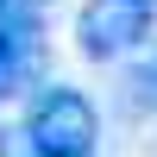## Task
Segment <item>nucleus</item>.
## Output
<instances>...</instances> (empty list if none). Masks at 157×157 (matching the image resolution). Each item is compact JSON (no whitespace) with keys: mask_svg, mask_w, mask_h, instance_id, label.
Wrapping results in <instances>:
<instances>
[{"mask_svg":"<svg viewBox=\"0 0 157 157\" xmlns=\"http://www.w3.org/2000/svg\"><path fill=\"white\" fill-rule=\"evenodd\" d=\"M19 132H25V145L38 157H94L101 151V107H94V94L57 82L25 107Z\"/></svg>","mask_w":157,"mask_h":157,"instance_id":"f257e3e1","label":"nucleus"},{"mask_svg":"<svg viewBox=\"0 0 157 157\" xmlns=\"http://www.w3.org/2000/svg\"><path fill=\"white\" fill-rule=\"evenodd\" d=\"M157 32V0H82L75 6V57L82 63H126Z\"/></svg>","mask_w":157,"mask_h":157,"instance_id":"f03ea898","label":"nucleus"},{"mask_svg":"<svg viewBox=\"0 0 157 157\" xmlns=\"http://www.w3.org/2000/svg\"><path fill=\"white\" fill-rule=\"evenodd\" d=\"M32 57H38V32L0 25V101L19 94V82H25V69H32Z\"/></svg>","mask_w":157,"mask_h":157,"instance_id":"7ed1b4c3","label":"nucleus"},{"mask_svg":"<svg viewBox=\"0 0 157 157\" xmlns=\"http://www.w3.org/2000/svg\"><path fill=\"white\" fill-rule=\"evenodd\" d=\"M44 6H50V0H0V25H19V32H44Z\"/></svg>","mask_w":157,"mask_h":157,"instance_id":"20e7f679","label":"nucleus"},{"mask_svg":"<svg viewBox=\"0 0 157 157\" xmlns=\"http://www.w3.org/2000/svg\"><path fill=\"white\" fill-rule=\"evenodd\" d=\"M0 157H38V151L25 145V132H19V126H6V132H0Z\"/></svg>","mask_w":157,"mask_h":157,"instance_id":"39448f33","label":"nucleus"},{"mask_svg":"<svg viewBox=\"0 0 157 157\" xmlns=\"http://www.w3.org/2000/svg\"><path fill=\"white\" fill-rule=\"evenodd\" d=\"M138 101H145V107H157V63L138 75Z\"/></svg>","mask_w":157,"mask_h":157,"instance_id":"423d86ee","label":"nucleus"}]
</instances>
